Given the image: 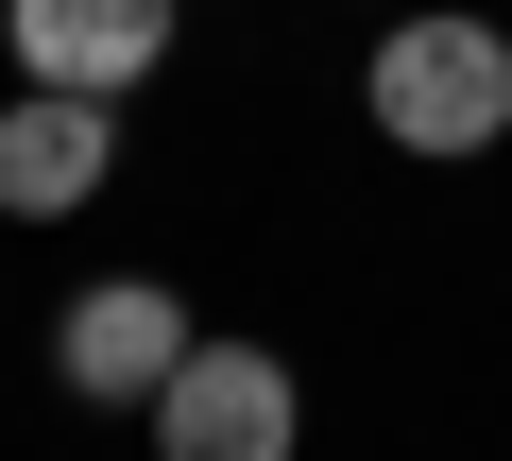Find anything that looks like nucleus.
Instances as JSON below:
<instances>
[{"label": "nucleus", "instance_id": "nucleus-1", "mask_svg": "<svg viewBox=\"0 0 512 461\" xmlns=\"http://www.w3.org/2000/svg\"><path fill=\"white\" fill-rule=\"evenodd\" d=\"M359 103H376V137H393V154H495V137H512V35H495V18H461V0H427V18H393V35H376Z\"/></svg>", "mask_w": 512, "mask_h": 461}, {"label": "nucleus", "instance_id": "nucleus-2", "mask_svg": "<svg viewBox=\"0 0 512 461\" xmlns=\"http://www.w3.org/2000/svg\"><path fill=\"white\" fill-rule=\"evenodd\" d=\"M154 461H291V359L274 342H188L154 393Z\"/></svg>", "mask_w": 512, "mask_h": 461}, {"label": "nucleus", "instance_id": "nucleus-3", "mask_svg": "<svg viewBox=\"0 0 512 461\" xmlns=\"http://www.w3.org/2000/svg\"><path fill=\"white\" fill-rule=\"evenodd\" d=\"M171 359H188V308H171L154 274H103V291L52 325V376H69L86 410H154V393H171Z\"/></svg>", "mask_w": 512, "mask_h": 461}, {"label": "nucleus", "instance_id": "nucleus-4", "mask_svg": "<svg viewBox=\"0 0 512 461\" xmlns=\"http://www.w3.org/2000/svg\"><path fill=\"white\" fill-rule=\"evenodd\" d=\"M103 171H120V120L86 86H18L0 103V222H69Z\"/></svg>", "mask_w": 512, "mask_h": 461}, {"label": "nucleus", "instance_id": "nucleus-5", "mask_svg": "<svg viewBox=\"0 0 512 461\" xmlns=\"http://www.w3.org/2000/svg\"><path fill=\"white\" fill-rule=\"evenodd\" d=\"M0 18H18V69L35 86H86V103H120L171 52V0H0Z\"/></svg>", "mask_w": 512, "mask_h": 461}]
</instances>
